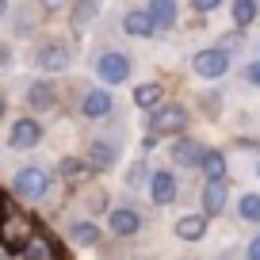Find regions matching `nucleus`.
Listing matches in <instances>:
<instances>
[{"instance_id": "aec40b11", "label": "nucleus", "mask_w": 260, "mask_h": 260, "mask_svg": "<svg viewBox=\"0 0 260 260\" xmlns=\"http://www.w3.org/2000/svg\"><path fill=\"white\" fill-rule=\"evenodd\" d=\"M19 256H23V260H57L54 256V245H50L46 237H31V241L19 249Z\"/></svg>"}, {"instance_id": "4468645a", "label": "nucleus", "mask_w": 260, "mask_h": 260, "mask_svg": "<svg viewBox=\"0 0 260 260\" xmlns=\"http://www.w3.org/2000/svg\"><path fill=\"white\" fill-rule=\"evenodd\" d=\"M203 234H207V214H184L176 222V237H184V241H199Z\"/></svg>"}, {"instance_id": "c756f323", "label": "nucleus", "mask_w": 260, "mask_h": 260, "mask_svg": "<svg viewBox=\"0 0 260 260\" xmlns=\"http://www.w3.org/2000/svg\"><path fill=\"white\" fill-rule=\"evenodd\" d=\"M4 12H8V0H0V16H4Z\"/></svg>"}, {"instance_id": "f8f14e48", "label": "nucleus", "mask_w": 260, "mask_h": 260, "mask_svg": "<svg viewBox=\"0 0 260 260\" xmlns=\"http://www.w3.org/2000/svg\"><path fill=\"white\" fill-rule=\"evenodd\" d=\"M149 19H153L157 31H169L172 23H176V0H149Z\"/></svg>"}, {"instance_id": "cd10ccee", "label": "nucleus", "mask_w": 260, "mask_h": 260, "mask_svg": "<svg viewBox=\"0 0 260 260\" xmlns=\"http://www.w3.org/2000/svg\"><path fill=\"white\" fill-rule=\"evenodd\" d=\"M249 81H252V84H260V61H252V65H249Z\"/></svg>"}, {"instance_id": "2eb2a0df", "label": "nucleus", "mask_w": 260, "mask_h": 260, "mask_svg": "<svg viewBox=\"0 0 260 260\" xmlns=\"http://www.w3.org/2000/svg\"><path fill=\"white\" fill-rule=\"evenodd\" d=\"M161 96H165L161 84H138L134 88V107L138 111H153V107H161Z\"/></svg>"}, {"instance_id": "ddd939ff", "label": "nucleus", "mask_w": 260, "mask_h": 260, "mask_svg": "<svg viewBox=\"0 0 260 260\" xmlns=\"http://www.w3.org/2000/svg\"><path fill=\"white\" fill-rule=\"evenodd\" d=\"M199 153H203V146H195L191 138H180L172 146V161L184 165V169H199Z\"/></svg>"}, {"instance_id": "5701e85b", "label": "nucleus", "mask_w": 260, "mask_h": 260, "mask_svg": "<svg viewBox=\"0 0 260 260\" xmlns=\"http://www.w3.org/2000/svg\"><path fill=\"white\" fill-rule=\"evenodd\" d=\"M252 19H256V0H234V23L249 27Z\"/></svg>"}, {"instance_id": "423d86ee", "label": "nucleus", "mask_w": 260, "mask_h": 260, "mask_svg": "<svg viewBox=\"0 0 260 260\" xmlns=\"http://www.w3.org/2000/svg\"><path fill=\"white\" fill-rule=\"evenodd\" d=\"M35 65L46 69V73H61V69H69V50H65L61 42H46V46H39V54H35Z\"/></svg>"}, {"instance_id": "f257e3e1", "label": "nucleus", "mask_w": 260, "mask_h": 260, "mask_svg": "<svg viewBox=\"0 0 260 260\" xmlns=\"http://www.w3.org/2000/svg\"><path fill=\"white\" fill-rule=\"evenodd\" d=\"M187 126V111L180 104H169V107H153V122H149V134H180Z\"/></svg>"}, {"instance_id": "393cba45", "label": "nucleus", "mask_w": 260, "mask_h": 260, "mask_svg": "<svg viewBox=\"0 0 260 260\" xmlns=\"http://www.w3.org/2000/svg\"><path fill=\"white\" fill-rule=\"evenodd\" d=\"M191 4H195V12H214L222 0H191Z\"/></svg>"}, {"instance_id": "2f4dec72", "label": "nucleus", "mask_w": 260, "mask_h": 260, "mask_svg": "<svg viewBox=\"0 0 260 260\" xmlns=\"http://www.w3.org/2000/svg\"><path fill=\"white\" fill-rule=\"evenodd\" d=\"M0 115H4V100H0Z\"/></svg>"}, {"instance_id": "dca6fc26", "label": "nucleus", "mask_w": 260, "mask_h": 260, "mask_svg": "<svg viewBox=\"0 0 260 260\" xmlns=\"http://www.w3.org/2000/svg\"><path fill=\"white\" fill-rule=\"evenodd\" d=\"M27 104H31L35 111H50V107L57 104V96H54V88H50L46 81H39V84H31V88H27Z\"/></svg>"}, {"instance_id": "7ed1b4c3", "label": "nucleus", "mask_w": 260, "mask_h": 260, "mask_svg": "<svg viewBox=\"0 0 260 260\" xmlns=\"http://www.w3.org/2000/svg\"><path fill=\"white\" fill-rule=\"evenodd\" d=\"M96 73H100V81H104V84H122L130 77V57L119 54V50H107V54H100Z\"/></svg>"}, {"instance_id": "b1692460", "label": "nucleus", "mask_w": 260, "mask_h": 260, "mask_svg": "<svg viewBox=\"0 0 260 260\" xmlns=\"http://www.w3.org/2000/svg\"><path fill=\"white\" fill-rule=\"evenodd\" d=\"M96 12H100V4H96V0H81V4L73 8V27H84L92 16H96Z\"/></svg>"}, {"instance_id": "9b49d317", "label": "nucleus", "mask_w": 260, "mask_h": 260, "mask_svg": "<svg viewBox=\"0 0 260 260\" xmlns=\"http://www.w3.org/2000/svg\"><path fill=\"white\" fill-rule=\"evenodd\" d=\"M122 31L126 35H134V39H149V35H157V27H153V19H149V12H126L122 16Z\"/></svg>"}, {"instance_id": "7c9ffc66", "label": "nucleus", "mask_w": 260, "mask_h": 260, "mask_svg": "<svg viewBox=\"0 0 260 260\" xmlns=\"http://www.w3.org/2000/svg\"><path fill=\"white\" fill-rule=\"evenodd\" d=\"M0 61H8V50H4V46H0Z\"/></svg>"}, {"instance_id": "0eeeda50", "label": "nucleus", "mask_w": 260, "mask_h": 260, "mask_svg": "<svg viewBox=\"0 0 260 260\" xmlns=\"http://www.w3.org/2000/svg\"><path fill=\"white\" fill-rule=\"evenodd\" d=\"M226 195H230L226 176H218V180H207V187H203V214H207V218L222 214V207H226Z\"/></svg>"}, {"instance_id": "412c9836", "label": "nucleus", "mask_w": 260, "mask_h": 260, "mask_svg": "<svg viewBox=\"0 0 260 260\" xmlns=\"http://www.w3.org/2000/svg\"><path fill=\"white\" fill-rule=\"evenodd\" d=\"M69 237H73L77 245H96V241H100V230L92 226V222H73V230H69Z\"/></svg>"}, {"instance_id": "f03ea898", "label": "nucleus", "mask_w": 260, "mask_h": 260, "mask_svg": "<svg viewBox=\"0 0 260 260\" xmlns=\"http://www.w3.org/2000/svg\"><path fill=\"white\" fill-rule=\"evenodd\" d=\"M50 187V176L42 169H19L16 180H12V191L19 195V199H42Z\"/></svg>"}, {"instance_id": "bb28decb", "label": "nucleus", "mask_w": 260, "mask_h": 260, "mask_svg": "<svg viewBox=\"0 0 260 260\" xmlns=\"http://www.w3.org/2000/svg\"><path fill=\"white\" fill-rule=\"evenodd\" d=\"M249 260H260V237H252V241H249Z\"/></svg>"}, {"instance_id": "9d476101", "label": "nucleus", "mask_w": 260, "mask_h": 260, "mask_svg": "<svg viewBox=\"0 0 260 260\" xmlns=\"http://www.w3.org/2000/svg\"><path fill=\"white\" fill-rule=\"evenodd\" d=\"M149 195H153L157 207H169L172 199H176V180H172V172H153V176H149Z\"/></svg>"}, {"instance_id": "39448f33", "label": "nucleus", "mask_w": 260, "mask_h": 260, "mask_svg": "<svg viewBox=\"0 0 260 260\" xmlns=\"http://www.w3.org/2000/svg\"><path fill=\"white\" fill-rule=\"evenodd\" d=\"M42 142V122L39 119H19L8 134V146L12 149H35Z\"/></svg>"}, {"instance_id": "1a4fd4ad", "label": "nucleus", "mask_w": 260, "mask_h": 260, "mask_svg": "<svg viewBox=\"0 0 260 260\" xmlns=\"http://www.w3.org/2000/svg\"><path fill=\"white\" fill-rule=\"evenodd\" d=\"M111 234H119V237H134L142 230V214L138 211H130V207H119V211H111Z\"/></svg>"}, {"instance_id": "a878e982", "label": "nucleus", "mask_w": 260, "mask_h": 260, "mask_svg": "<svg viewBox=\"0 0 260 260\" xmlns=\"http://www.w3.org/2000/svg\"><path fill=\"white\" fill-rule=\"evenodd\" d=\"M138 180H146V161H138L130 169V184H138Z\"/></svg>"}, {"instance_id": "6ab92c4d", "label": "nucleus", "mask_w": 260, "mask_h": 260, "mask_svg": "<svg viewBox=\"0 0 260 260\" xmlns=\"http://www.w3.org/2000/svg\"><path fill=\"white\" fill-rule=\"evenodd\" d=\"M88 165H92L96 172L111 169V165H115V149L107 146V142H92V146H88Z\"/></svg>"}, {"instance_id": "4be33fe9", "label": "nucleus", "mask_w": 260, "mask_h": 260, "mask_svg": "<svg viewBox=\"0 0 260 260\" xmlns=\"http://www.w3.org/2000/svg\"><path fill=\"white\" fill-rule=\"evenodd\" d=\"M237 214H241L245 222H260V195H256V191L241 195V203H237Z\"/></svg>"}, {"instance_id": "c85d7f7f", "label": "nucleus", "mask_w": 260, "mask_h": 260, "mask_svg": "<svg viewBox=\"0 0 260 260\" xmlns=\"http://www.w3.org/2000/svg\"><path fill=\"white\" fill-rule=\"evenodd\" d=\"M42 4H46V8H61L65 0H42Z\"/></svg>"}, {"instance_id": "20e7f679", "label": "nucleus", "mask_w": 260, "mask_h": 260, "mask_svg": "<svg viewBox=\"0 0 260 260\" xmlns=\"http://www.w3.org/2000/svg\"><path fill=\"white\" fill-rule=\"evenodd\" d=\"M191 69L199 77H207V81H218V77H226V69H230V54L226 50H199V54L191 57Z\"/></svg>"}, {"instance_id": "a211bd4d", "label": "nucleus", "mask_w": 260, "mask_h": 260, "mask_svg": "<svg viewBox=\"0 0 260 260\" xmlns=\"http://www.w3.org/2000/svg\"><path fill=\"white\" fill-rule=\"evenodd\" d=\"M199 169H203L207 180H218V176H226V157L218 149H203L199 153Z\"/></svg>"}, {"instance_id": "6e6552de", "label": "nucleus", "mask_w": 260, "mask_h": 260, "mask_svg": "<svg viewBox=\"0 0 260 260\" xmlns=\"http://www.w3.org/2000/svg\"><path fill=\"white\" fill-rule=\"evenodd\" d=\"M81 115H88V119H104V115H111V92H107V88H92V92H84V100H81Z\"/></svg>"}, {"instance_id": "f3484780", "label": "nucleus", "mask_w": 260, "mask_h": 260, "mask_svg": "<svg viewBox=\"0 0 260 260\" xmlns=\"http://www.w3.org/2000/svg\"><path fill=\"white\" fill-rule=\"evenodd\" d=\"M92 172H96V169H92L88 161H81V157H65V161H61V176L69 180V184H84Z\"/></svg>"}]
</instances>
